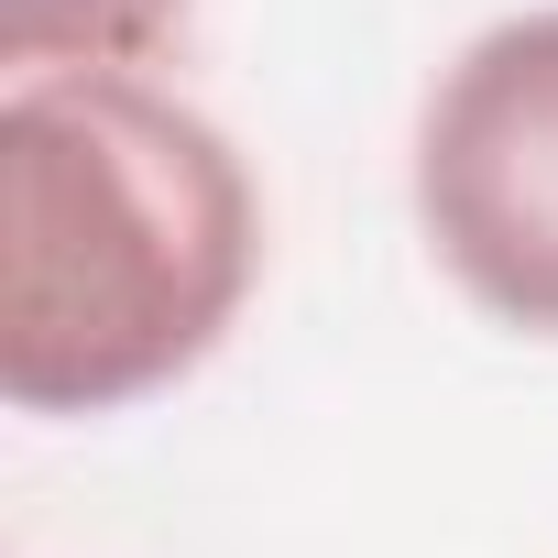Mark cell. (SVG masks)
Wrapping results in <instances>:
<instances>
[{
    "mask_svg": "<svg viewBox=\"0 0 558 558\" xmlns=\"http://www.w3.org/2000/svg\"><path fill=\"white\" fill-rule=\"evenodd\" d=\"M263 197L219 121L132 66L12 77L0 110V395L121 416L186 384L252 296Z\"/></svg>",
    "mask_w": 558,
    "mask_h": 558,
    "instance_id": "obj_1",
    "label": "cell"
},
{
    "mask_svg": "<svg viewBox=\"0 0 558 558\" xmlns=\"http://www.w3.org/2000/svg\"><path fill=\"white\" fill-rule=\"evenodd\" d=\"M416 219L482 318L558 340V12L460 45L416 121Z\"/></svg>",
    "mask_w": 558,
    "mask_h": 558,
    "instance_id": "obj_2",
    "label": "cell"
},
{
    "mask_svg": "<svg viewBox=\"0 0 558 558\" xmlns=\"http://www.w3.org/2000/svg\"><path fill=\"white\" fill-rule=\"evenodd\" d=\"M186 23V0H0V56L23 77L56 66H143Z\"/></svg>",
    "mask_w": 558,
    "mask_h": 558,
    "instance_id": "obj_3",
    "label": "cell"
}]
</instances>
